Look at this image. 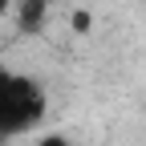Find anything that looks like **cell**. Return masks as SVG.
Returning a JSON list of instances; mask_svg holds the SVG:
<instances>
[{"label": "cell", "mask_w": 146, "mask_h": 146, "mask_svg": "<svg viewBox=\"0 0 146 146\" xmlns=\"http://www.w3.org/2000/svg\"><path fill=\"white\" fill-rule=\"evenodd\" d=\"M45 114V94L41 85L29 81L25 73L0 69V142H8L12 134L33 130Z\"/></svg>", "instance_id": "cell-1"}, {"label": "cell", "mask_w": 146, "mask_h": 146, "mask_svg": "<svg viewBox=\"0 0 146 146\" xmlns=\"http://www.w3.org/2000/svg\"><path fill=\"white\" fill-rule=\"evenodd\" d=\"M8 4H12V0H0V16H4V12H8Z\"/></svg>", "instance_id": "cell-4"}, {"label": "cell", "mask_w": 146, "mask_h": 146, "mask_svg": "<svg viewBox=\"0 0 146 146\" xmlns=\"http://www.w3.org/2000/svg\"><path fill=\"white\" fill-rule=\"evenodd\" d=\"M33 146H73V142H69L65 134H41V138L33 142Z\"/></svg>", "instance_id": "cell-3"}, {"label": "cell", "mask_w": 146, "mask_h": 146, "mask_svg": "<svg viewBox=\"0 0 146 146\" xmlns=\"http://www.w3.org/2000/svg\"><path fill=\"white\" fill-rule=\"evenodd\" d=\"M49 16V0H16V25L25 33H36Z\"/></svg>", "instance_id": "cell-2"}]
</instances>
